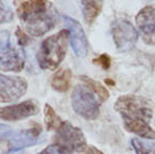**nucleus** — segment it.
I'll return each instance as SVG.
<instances>
[{"instance_id": "obj_22", "label": "nucleus", "mask_w": 155, "mask_h": 154, "mask_svg": "<svg viewBox=\"0 0 155 154\" xmlns=\"http://www.w3.org/2000/svg\"><path fill=\"white\" fill-rule=\"evenodd\" d=\"M16 35H17V38H18V44H19L20 46H25L29 43V37L27 36V34L20 28H17V30H16Z\"/></svg>"}, {"instance_id": "obj_10", "label": "nucleus", "mask_w": 155, "mask_h": 154, "mask_svg": "<svg viewBox=\"0 0 155 154\" xmlns=\"http://www.w3.org/2000/svg\"><path fill=\"white\" fill-rule=\"evenodd\" d=\"M136 25L147 45L155 46V5L144 7L136 15Z\"/></svg>"}, {"instance_id": "obj_3", "label": "nucleus", "mask_w": 155, "mask_h": 154, "mask_svg": "<svg viewBox=\"0 0 155 154\" xmlns=\"http://www.w3.org/2000/svg\"><path fill=\"white\" fill-rule=\"evenodd\" d=\"M69 35L68 30H62L41 43L37 53V62L41 69L54 70L60 66L66 55Z\"/></svg>"}, {"instance_id": "obj_4", "label": "nucleus", "mask_w": 155, "mask_h": 154, "mask_svg": "<svg viewBox=\"0 0 155 154\" xmlns=\"http://www.w3.org/2000/svg\"><path fill=\"white\" fill-rule=\"evenodd\" d=\"M97 98V95L86 84L77 85L71 95L73 109L78 115L85 119H96L100 114V103Z\"/></svg>"}, {"instance_id": "obj_16", "label": "nucleus", "mask_w": 155, "mask_h": 154, "mask_svg": "<svg viewBox=\"0 0 155 154\" xmlns=\"http://www.w3.org/2000/svg\"><path fill=\"white\" fill-rule=\"evenodd\" d=\"M44 113H45V124L48 131L56 130V129L61 126V123L63 122L62 120H61V118L56 115L54 109H52L49 104L45 105Z\"/></svg>"}, {"instance_id": "obj_1", "label": "nucleus", "mask_w": 155, "mask_h": 154, "mask_svg": "<svg viewBox=\"0 0 155 154\" xmlns=\"http://www.w3.org/2000/svg\"><path fill=\"white\" fill-rule=\"evenodd\" d=\"M115 109L120 114L127 132L146 139H155V131L150 126L153 117L150 100L136 95H123L117 99Z\"/></svg>"}, {"instance_id": "obj_5", "label": "nucleus", "mask_w": 155, "mask_h": 154, "mask_svg": "<svg viewBox=\"0 0 155 154\" xmlns=\"http://www.w3.org/2000/svg\"><path fill=\"white\" fill-rule=\"evenodd\" d=\"M54 145L63 152L71 154L73 152H81L86 149L87 141L83 132L70 122L63 121L56 129L54 136Z\"/></svg>"}, {"instance_id": "obj_15", "label": "nucleus", "mask_w": 155, "mask_h": 154, "mask_svg": "<svg viewBox=\"0 0 155 154\" xmlns=\"http://www.w3.org/2000/svg\"><path fill=\"white\" fill-rule=\"evenodd\" d=\"M81 80L84 84H86L96 95H97L98 99L100 100V102H104L108 99V92L105 87H104L102 84H100L99 82L95 81V80L91 79L88 77H85V75H82L81 77Z\"/></svg>"}, {"instance_id": "obj_19", "label": "nucleus", "mask_w": 155, "mask_h": 154, "mask_svg": "<svg viewBox=\"0 0 155 154\" xmlns=\"http://www.w3.org/2000/svg\"><path fill=\"white\" fill-rule=\"evenodd\" d=\"M94 64L99 65L100 67H102L103 69H108L110 67V58L107 54H101L100 56H98L96 60L93 61Z\"/></svg>"}, {"instance_id": "obj_7", "label": "nucleus", "mask_w": 155, "mask_h": 154, "mask_svg": "<svg viewBox=\"0 0 155 154\" xmlns=\"http://www.w3.org/2000/svg\"><path fill=\"white\" fill-rule=\"evenodd\" d=\"M112 35L117 49L121 52L133 49L138 39L136 29L131 22L125 19H116L113 22Z\"/></svg>"}, {"instance_id": "obj_13", "label": "nucleus", "mask_w": 155, "mask_h": 154, "mask_svg": "<svg viewBox=\"0 0 155 154\" xmlns=\"http://www.w3.org/2000/svg\"><path fill=\"white\" fill-rule=\"evenodd\" d=\"M83 17L86 24L91 25L103 9V0H80Z\"/></svg>"}, {"instance_id": "obj_17", "label": "nucleus", "mask_w": 155, "mask_h": 154, "mask_svg": "<svg viewBox=\"0 0 155 154\" xmlns=\"http://www.w3.org/2000/svg\"><path fill=\"white\" fill-rule=\"evenodd\" d=\"M131 143L136 154H155V142H150L139 138H133Z\"/></svg>"}, {"instance_id": "obj_8", "label": "nucleus", "mask_w": 155, "mask_h": 154, "mask_svg": "<svg viewBox=\"0 0 155 154\" xmlns=\"http://www.w3.org/2000/svg\"><path fill=\"white\" fill-rule=\"evenodd\" d=\"M44 140L41 137V128L38 126L30 128L28 130L16 131L11 134L9 137V149L3 154H11L14 152L20 151L25 148L37 145Z\"/></svg>"}, {"instance_id": "obj_12", "label": "nucleus", "mask_w": 155, "mask_h": 154, "mask_svg": "<svg viewBox=\"0 0 155 154\" xmlns=\"http://www.w3.org/2000/svg\"><path fill=\"white\" fill-rule=\"evenodd\" d=\"M63 19L71 36V47L74 53L80 58L87 54V38L82 26L73 18L63 15Z\"/></svg>"}, {"instance_id": "obj_23", "label": "nucleus", "mask_w": 155, "mask_h": 154, "mask_svg": "<svg viewBox=\"0 0 155 154\" xmlns=\"http://www.w3.org/2000/svg\"><path fill=\"white\" fill-rule=\"evenodd\" d=\"M82 154H103V153H102L99 149H97V148L88 147V148H86L84 151H83Z\"/></svg>"}, {"instance_id": "obj_9", "label": "nucleus", "mask_w": 155, "mask_h": 154, "mask_svg": "<svg viewBox=\"0 0 155 154\" xmlns=\"http://www.w3.org/2000/svg\"><path fill=\"white\" fill-rule=\"evenodd\" d=\"M28 89L24 78L0 73V102H12L20 99Z\"/></svg>"}, {"instance_id": "obj_14", "label": "nucleus", "mask_w": 155, "mask_h": 154, "mask_svg": "<svg viewBox=\"0 0 155 154\" xmlns=\"http://www.w3.org/2000/svg\"><path fill=\"white\" fill-rule=\"evenodd\" d=\"M71 70L70 69H60L54 73L51 81V86L54 90L60 92H65L69 89L71 82Z\"/></svg>"}, {"instance_id": "obj_21", "label": "nucleus", "mask_w": 155, "mask_h": 154, "mask_svg": "<svg viewBox=\"0 0 155 154\" xmlns=\"http://www.w3.org/2000/svg\"><path fill=\"white\" fill-rule=\"evenodd\" d=\"M13 131L5 124H0V140H5V139H9Z\"/></svg>"}, {"instance_id": "obj_2", "label": "nucleus", "mask_w": 155, "mask_h": 154, "mask_svg": "<svg viewBox=\"0 0 155 154\" xmlns=\"http://www.w3.org/2000/svg\"><path fill=\"white\" fill-rule=\"evenodd\" d=\"M24 30L31 36H43L55 27L58 13L49 0H14Z\"/></svg>"}, {"instance_id": "obj_20", "label": "nucleus", "mask_w": 155, "mask_h": 154, "mask_svg": "<svg viewBox=\"0 0 155 154\" xmlns=\"http://www.w3.org/2000/svg\"><path fill=\"white\" fill-rule=\"evenodd\" d=\"M38 154H67V153L63 152L56 145H51V146H48L46 149H44Z\"/></svg>"}, {"instance_id": "obj_11", "label": "nucleus", "mask_w": 155, "mask_h": 154, "mask_svg": "<svg viewBox=\"0 0 155 154\" xmlns=\"http://www.w3.org/2000/svg\"><path fill=\"white\" fill-rule=\"evenodd\" d=\"M39 112L38 105L33 100H27L18 104L0 107V119L5 121H17L36 115Z\"/></svg>"}, {"instance_id": "obj_6", "label": "nucleus", "mask_w": 155, "mask_h": 154, "mask_svg": "<svg viewBox=\"0 0 155 154\" xmlns=\"http://www.w3.org/2000/svg\"><path fill=\"white\" fill-rule=\"evenodd\" d=\"M25 62L24 50L14 45L5 33L0 38V70L19 72L24 69Z\"/></svg>"}, {"instance_id": "obj_18", "label": "nucleus", "mask_w": 155, "mask_h": 154, "mask_svg": "<svg viewBox=\"0 0 155 154\" xmlns=\"http://www.w3.org/2000/svg\"><path fill=\"white\" fill-rule=\"evenodd\" d=\"M14 19V13L5 1L0 0V24H8Z\"/></svg>"}]
</instances>
